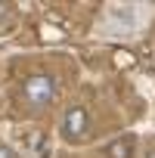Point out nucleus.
Masks as SVG:
<instances>
[{
	"mask_svg": "<svg viewBox=\"0 0 155 158\" xmlns=\"http://www.w3.org/2000/svg\"><path fill=\"white\" fill-rule=\"evenodd\" d=\"M56 93H59L56 77L47 74V71H37V74H28L19 84V106L28 115H40L56 102Z\"/></svg>",
	"mask_w": 155,
	"mask_h": 158,
	"instance_id": "f257e3e1",
	"label": "nucleus"
},
{
	"mask_svg": "<svg viewBox=\"0 0 155 158\" xmlns=\"http://www.w3.org/2000/svg\"><path fill=\"white\" fill-rule=\"evenodd\" d=\"M59 133L65 143H81L90 133V112L84 106H68L62 121H59Z\"/></svg>",
	"mask_w": 155,
	"mask_h": 158,
	"instance_id": "f03ea898",
	"label": "nucleus"
},
{
	"mask_svg": "<svg viewBox=\"0 0 155 158\" xmlns=\"http://www.w3.org/2000/svg\"><path fill=\"white\" fill-rule=\"evenodd\" d=\"M133 149H136L133 136H118L106 146V158H133Z\"/></svg>",
	"mask_w": 155,
	"mask_h": 158,
	"instance_id": "7ed1b4c3",
	"label": "nucleus"
},
{
	"mask_svg": "<svg viewBox=\"0 0 155 158\" xmlns=\"http://www.w3.org/2000/svg\"><path fill=\"white\" fill-rule=\"evenodd\" d=\"M0 158H19V155H16L10 146H3V143H0Z\"/></svg>",
	"mask_w": 155,
	"mask_h": 158,
	"instance_id": "20e7f679",
	"label": "nucleus"
},
{
	"mask_svg": "<svg viewBox=\"0 0 155 158\" xmlns=\"http://www.w3.org/2000/svg\"><path fill=\"white\" fill-rule=\"evenodd\" d=\"M146 158H155V149H149V152H146Z\"/></svg>",
	"mask_w": 155,
	"mask_h": 158,
	"instance_id": "39448f33",
	"label": "nucleus"
}]
</instances>
